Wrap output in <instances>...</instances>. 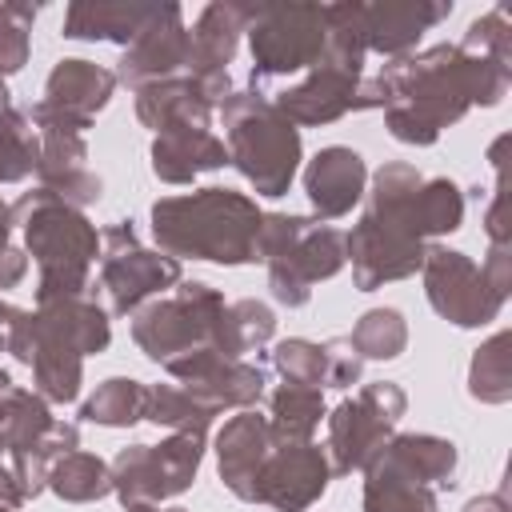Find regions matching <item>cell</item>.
<instances>
[{
    "label": "cell",
    "mask_w": 512,
    "mask_h": 512,
    "mask_svg": "<svg viewBox=\"0 0 512 512\" xmlns=\"http://www.w3.org/2000/svg\"><path fill=\"white\" fill-rule=\"evenodd\" d=\"M36 164H40V136L28 112L20 108L0 112V184H20L36 176Z\"/></svg>",
    "instance_id": "cell-34"
},
{
    "label": "cell",
    "mask_w": 512,
    "mask_h": 512,
    "mask_svg": "<svg viewBox=\"0 0 512 512\" xmlns=\"http://www.w3.org/2000/svg\"><path fill=\"white\" fill-rule=\"evenodd\" d=\"M224 308L228 300L212 284L180 280L172 296L152 300L140 312H132V340L160 368L192 352H204V348L224 352Z\"/></svg>",
    "instance_id": "cell-7"
},
{
    "label": "cell",
    "mask_w": 512,
    "mask_h": 512,
    "mask_svg": "<svg viewBox=\"0 0 512 512\" xmlns=\"http://www.w3.org/2000/svg\"><path fill=\"white\" fill-rule=\"evenodd\" d=\"M188 396H196L204 408H212L216 416L224 408H252L260 396H264V368L260 364H248V360H232L216 348H204V352H192L176 364L164 368Z\"/></svg>",
    "instance_id": "cell-15"
},
{
    "label": "cell",
    "mask_w": 512,
    "mask_h": 512,
    "mask_svg": "<svg viewBox=\"0 0 512 512\" xmlns=\"http://www.w3.org/2000/svg\"><path fill=\"white\" fill-rule=\"evenodd\" d=\"M12 204H4V196H0V248L4 244H12Z\"/></svg>",
    "instance_id": "cell-48"
},
{
    "label": "cell",
    "mask_w": 512,
    "mask_h": 512,
    "mask_svg": "<svg viewBox=\"0 0 512 512\" xmlns=\"http://www.w3.org/2000/svg\"><path fill=\"white\" fill-rule=\"evenodd\" d=\"M152 176L164 184H192L200 172L228 164V148L212 128H168L152 136Z\"/></svg>",
    "instance_id": "cell-23"
},
{
    "label": "cell",
    "mask_w": 512,
    "mask_h": 512,
    "mask_svg": "<svg viewBox=\"0 0 512 512\" xmlns=\"http://www.w3.org/2000/svg\"><path fill=\"white\" fill-rule=\"evenodd\" d=\"M12 228L24 240V256H32L40 272L36 304L84 296L92 288L88 272L100 256V232L80 208L36 184L12 204Z\"/></svg>",
    "instance_id": "cell-4"
},
{
    "label": "cell",
    "mask_w": 512,
    "mask_h": 512,
    "mask_svg": "<svg viewBox=\"0 0 512 512\" xmlns=\"http://www.w3.org/2000/svg\"><path fill=\"white\" fill-rule=\"evenodd\" d=\"M24 504V492L8 468V460H0V508H20Z\"/></svg>",
    "instance_id": "cell-46"
},
{
    "label": "cell",
    "mask_w": 512,
    "mask_h": 512,
    "mask_svg": "<svg viewBox=\"0 0 512 512\" xmlns=\"http://www.w3.org/2000/svg\"><path fill=\"white\" fill-rule=\"evenodd\" d=\"M144 400H148V384H140L132 376H108L84 400L80 416L88 424H104V428H132L136 420H144Z\"/></svg>",
    "instance_id": "cell-33"
},
{
    "label": "cell",
    "mask_w": 512,
    "mask_h": 512,
    "mask_svg": "<svg viewBox=\"0 0 512 512\" xmlns=\"http://www.w3.org/2000/svg\"><path fill=\"white\" fill-rule=\"evenodd\" d=\"M256 260L268 268L272 300L284 308H304L312 284L332 280L344 260V232L316 216L264 212L256 232Z\"/></svg>",
    "instance_id": "cell-6"
},
{
    "label": "cell",
    "mask_w": 512,
    "mask_h": 512,
    "mask_svg": "<svg viewBox=\"0 0 512 512\" xmlns=\"http://www.w3.org/2000/svg\"><path fill=\"white\" fill-rule=\"evenodd\" d=\"M8 308H12V304L0 300V348H4V320H8Z\"/></svg>",
    "instance_id": "cell-49"
},
{
    "label": "cell",
    "mask_w": 512,
    "mask_h": 512,
    "mask_svg": "<svg viewBox=\"0 0 512 512\" xmlns=\"http://www.w3.org/2000/svg\"><path fill=\"white\" fill-rule=\"evenodd\" d=\"M460 512H512V508H508L504 492H484V496H472Z\"/></svg>",
    "instance_id": "cell-47"
},
{
    "label": "cell",
    "mask_w": 512,
    "mask_h": 512,
    "mask_svg": "<svg viewBox=\"0 0 512 512\" xmlns=\"http://www.w3.org/2000/svg\"><path fill=\"white\" fill-rule=\"evenodd\" d=\"M328 416L324 392L312 384H276L268 396V424L280 440H312L320 420Z\"/></svg>",
    "instance_id": "cell-29"
},
{
    "label": "cell",
    "mask_w": 512,
    "mask_h": 512,
    "mask_svg": "<svg viewBox=\"0 0 512 512\" xmlns=\"http://www.w3.org/2000/svg\"><path fill=\"white\" fill-rule=\"evenodd\" d=\"M248 24V4H232V0H216L208 8H200L196 24L188 28V76H216L228 72L240 36Z\"/></svg>",
    "instance_id": "cell-24"
},
{
    "label": "cell",
    "mask_w": 512,
    "mask_h": 512,
    "mask_svg": "<svg viewBox=\"0 0 512 512\" xmlns=\"http://www.w3.org/2000/svg\"><path fill=\"white\" fill-rule=\"evenodd\" d=\"M24 276H28V256H24V248L4 244V248H0V292H4V288H16Z\"/></svg>",
    "instance_id": "cell-44"
},
{
    "label": "cell",
    "mask_w": 512,
    "mask_h": 512,
    "mask_svg": "<svg viewBox=\"0 0 512 512\" xmlns=\"http://www.w3.org/2000/svg\"><path fill=\"white\" fill-rule=\"evenodd\" d=\"M480 268H484L488 284H492L500 296H508V288H512V272H508V244H492V248H488V260H484Z\"/></svg>",
    "instance_id": "cell-43"
},
{
    "label": "cell",
    "mask_w": 512,
    "mask_h": 512,
    "mask_svg": "<svg viewBox=\"0 0 512 512\" xmlns=\"http://www.w3.org/2000/svg\"><path fill=\"white\" fill-rule=\"evenodd\" d=\"M216 112L228 164L256 188V196H284L300 168V128L260 88H232Z\"/></svg>",
    "instance_id": "cell-5"
},
{
    "label": "cell",
    "mask_w": 512,
    "mask_h": 512,
    "mask_svg": "<svg viewBox=\"0 0 512 512\" xmlns=\"http://www.w3.org/2000/svg\"><path fill=\"white\" fill-rule=\"evenodd\" d=\"M384 452L392 456V464L412 476L424 488H452L456 484V468H460V452L452 440L444 436H428V432H400L384 444Z\"/></svg>",
    "instance_id": "cell-27"
},
{
    "label": "cell",
    "mask_w": 512,
    "mask_h": 512,
    "mask_svg": "<svg viewBox=\"0 0 512 512\" xmlns=\"http://www.w3.org/2000/svg\"><path fill=\"white\" fill-rule=\"evenodd\" d=\"M4 352H12L20 364L32 368V392L44 396L48 404H72L84 384V356L56 336L36 312L28 308H8L4 320Z\"/></svg>",
    "instance_id": "cell-12"
},
{
    "label": "cell",
    "mask_w": 512,
    "mask_h": 512,
    "mask_svg": "<svg viewBox=\"0 0 512 512\" xmlns=\"http://www.w3.org/2000/svg\"><path fill=\"white\" fill-rule=\"evenodd\" d=\"M112 92H116V72L112 68L80 60V56H68V60H56V68L48 72L40 104L88 132L96 112L108 108Z\"/></svg>",
    "instance_id": "cell-19"
},
{
    "label": "cell",
    "mask_w": 512,
    "mask_h": 512,
    "mask_svg": "<svg viewBox=\"0 0 512 512\" xmlns=\"http://www.w3.org/2000/svg\"><path fill=\"white\" fill-rule=\"evenodd\" d=\"M252 88L272 76L308 72L324 52V4H248Z\"/></svg>",
    "instance_id": "cell-8"
},
{
    "label": "cell",
    "mask_w": 512,
    "mask_h": 512,
    "mask_svg": "<svg viewBox=\"0 0 512 512\" xmlns=\"http://www.w3.org/2000/svg\"><path fill=\"white\" fill-rule=\"evenodd\" d=\"M304 192H308V204L316 212V220H340L348 216L364 192H368V168H364V156L344 148V144H328L320 148L308 168H304Z\"/></svg>",
    "instance_id": "cell-20"
},
{
    "label": "cell",
    "mask_w": 512,
    "mask_h": 512,
    "mask_svg": "<svg viewBox=\"0 0 512 512\" xmlns=\"http://www.w3.org/2000/svg\"><path fill=\"white\" fill-rule=\"evenodd\" d=\"M328 444H324V456H328V468L332 476H352L360 472L396 432V424H388L376 408H368L360 396H348L340 400L328 416Z\"/></svg>",
    "instance_id": "cell-21"
},
{
    "label": "cell",
    "mask_w": 512,
    "mask_h": 512,
    "mask_svg": "<svg viewBox=\"0 0 512 512\" xmlns=\"http://www.w3.org/2000/svg\"><path fill=\"white\" fill-rule=\"evenodd\" d=\"M272 444H276L272 424L256 408H240L216 432V472H220V484L236 500L256 504V480H260V468H264Z\"/></svg>",
    "instance_id": "cell-18"
},
{
    "label": "cell",
    "mask_w": 512,
    "mask_h": 512,
    "mask_svg": "<svg viewBox=\"0 0 512 512\" xmlns=\"http://www.w3.org/2000/svg\"><path fill=\"white\" fill-rule=\"evenodd\" d=\"M36 316L56 332L64 336L80 356H96L112 344V320L108 312L96 304L92 288L84 296H64V300H48V304H36Z\"/></svg>",
    "instance_id": "cell-26"
},
{
    "label": "cell",
    "mask_w": 512,
    "mask_h": 512,
    "mask_svg": "<svg viewBox=\"0 0 512 512\" xmlns=\"http://www.w3.org/2000/svg\"><path fill=\"white\" fill-rule=\"evenodd\" d=\"M420 184V168L404 160H392L372 176V188L364 192L368 208L344 236V260L352 264V284L360 292H376L392 280L420 272L428 244L408 220V204Z\"/></svg>",
    "instance_id": "cell-2"
},
{
    "label": "cell",
    "mask_w": 512,
    "mask_h": 512,
    "mask_svg": "<svg viewBox=\"0 0 512 512\" xmlns=\"http://www.w3.org/2000/svg\"><path fill=\"white\" fill-rule=\"evenodd\" d=\"M500 216H504V196H500V184H496V196H492V204L484 212V232H488L492 244H508V228H504Z\"/></svg>",
    "instance_id": "cell-45"
},
{
    "label": "cell",
    "mask_w": 512,
    "mask_h": 512,
    "mask_svg": "<svg viewBox=\"0 0 512 512\" xmlns=\"http://www.w3.org/2000/svg\"><path fill=\"white\" fill-rule=\"evenodd\" d=\"M232 96V76H168L136 92V120L152 132L168 128H212V112Z\"/></svg>",
    "instance_id": "cell-13"
},
{
    "label": "cell",
    "mask_w": 512,
    "mask_h": 512,
    "mask_svg": "<svg viewBox=\"0 0 512 512\" xmlns=\"http://www.w3.org/2000/svg\"><path fill=\"white\" fill-rule=\"evenodd\" d=\"M272 336H276V312L264 300L244 296L224 308V352L232 360H244V352L264 348Z\"/></svg>",
    "instance_id": "cell-35"
},
{
    "label": "cell",
    "mask_w": 512,
    "mask_h": 512,
    "mask_svg": "<svg viewBox=\"0 0 512 512\" xmlns=\"http://www.w3.org/2000/svg\"><path fill=\"white\" fill-rule=\"evenodd\" d=\"M272 368L288 384H312L324 388V344H312L304 336H288L272 348Z\"/></svg>",
    "instance_id": "cell-39"
},
{
    "label": "cell",
    "mask_w": 512,
    "mask_h": 512,
    "mask_svg": "<svg viewBox=\"0 0 512 512\" xmlns=\"http://www.w3.org/2000/svg\"><path fill=\"white\" fill-rule=\"evenodd\" d=\"M512 332L488 336L468 364V396L480 404H508L512 400Z\"/></svg>",
    "instance_id": "cell-31"
},
{
    "label": "cell",
    "mask_w": 512,
    "mask_h": 512,
    "mask_svg": "<svg viewBox=\"0 0 512 512\" xmlns=\"http://www.w3.org/2000/svg\"><path fill=\"white\" fill-rule=\"evenodd\" d=\"M364 512H436V488L404 476L380 448L364 468Z\"/></svg>",
    "instance_id": "cell-28"
},
{
    "label": "cell",
    "mask_w": 512,
    "mask_h": 512,
    "mask_svg": "<svg viewBox=\"0 0 512 512\" xmlns=\"http://www.w3.org/2000/svg\"><path fill=\"white\" fill-rule=\"evenodd\" d=\"M328 480H332V468L320 444L276 436L256 480V504H268L276 512H304L328 492Z\"/></svg>",
    "instance_id": "cell-14"
},
{
    "label": "cell",
    "mask_w": 512,
    "mask_h": 512,
    "mask_svg": "<svg viewBox=\"0 0 512 512\" xmlns=\"http://www.w3.org/2000/svg\"><path fill=\"white\" fill-rule=\"evenodd\" d=\"M188 68V24L180 4H160L156 16L144 24V32L124 48L116 60V84H128L140 92L144 84L180 76Z\"/></svg>",
    "instance_id": "cell-17"
},
{
    "label": "cell",
    "mask_w": 512,
    "mask_h": 512,
    "mask_svg": "<svg viewBox=\"0 0 512 512\" xmlns=\"http://www.w3.org/2000/svg\"><path fill=\"white\" fill-rule=\"evenodd\" d=\"M464 52L472 56H488L496 64H512V20L504 8H492L484 16H476L460 40Z\"/></svg>",
    "instance_id": "cell-40"
},
{
    "label": "cell",
    "mask_w": 512,
    "mask_h": 512,
    "mask_svg": "<svg viewBox=\"0 0 512 512\" xmlns=\"http://www.w3.org/2000/svg\"><path fill=\"white\" fill-rule=\"evenodd\" d=\"M352 348L360 360H396L408 348V320L396 308H368L352 324Z\"/></svg>",
    "instance_id": "cell-37"
},
{
    "label": "cell",
    "mask_w": 512,
    "mask_h": 512,
    "mask_svg": "<svg viewBox=\"0 0 512 512\" xmlns=\"http://www.w3.org/2000/svg\"><path fill=\"white\" fill-rule=\"evenodd\" d=\"M264 212L252 196L232 188H192L184 196H164L152 204V240L172 260H208V264H252L256 232Z\"/></svg>",
    "instance_id": "cell-3"
},
{
    "label": "cell",
    "mask_w": 512,
    "mask_h": 512,
    "mask_svg": "<svg viewBox=\"0 0 512 512\" xmlns=\"http://www.w3.org/2000/svg\"><path fill=\"white\" fill-rule=\"evenodd\" d=\"M0 512H16V508H0Z\"/></svg>",
    "instance_id": "cell-50"
},
{
    "label": "cell",
    "mask_w": 512,
    "mask_h": 512,
    "mask_svg": "<svg viewBox=\"0 0 512 512\" xmlns=\"http://www.w3.org/2000/svg\"><path fill=\"white\" fill-rule=\"evenodd\" d=\"M408 220L416 228L420 240H432V236H444V232H456L460 220H464V192L456 180L448 176H436V180H424L408 204Z\"/></svg>",
    "instance_id": "cell-30"
},
{
    "label": "cell",
    "mask_w": 512,
    "mask_h": 512,
    "mask_svg": "<svg viewBox=\"0 0 512 512\" xmlns=\"http://www.w3.org/2000/svg\"><path fill=\"white\" fill-rule=\"evenodd\" d=\"M48 488L64 500V504H88L112 492V468L108 460H100L96 452H68L52 464L48 472Z\"/></svg>",
    "instance_id": "cell-32"
},
{
    "label": "cell",
    "mask_w": 512,
    "mask_h": 512,
    "mask_svg": "<svg viewBox=\"0 0 512 512\" xmlns=\"http://www.w3.org/2000/svg\"><path fill=\"white\" fill-rule=\"evenodd\" d=\"M204 460V432H172L160 444H128L112 456V492L120 504H164L192 488Z\"/></svg>",
    "instance_id": "cell-9"
},
{
    "label": "cell",
    "mask_w": 512,
    "mask_h": 512,
    "mask_svg": "<svg viewBox=\"0 0 512 512\" xmlns=\"http://www.w3.org/2000/svg\"><path fill=\"white\" fill-rule=\"evenodd\" d=\"M36 12V4H0V80L28 64Z\"/></svg>",
    "instance_id": "cell-38"
},
{
    "label": "cell",
    "mask_w": 512,
    "mask_h": 512,
    "mask_svg": "<svg viewBox=\"0 0 512 512\" xmlns=\"http://www.w3.org/2000/svg\"><path fill=\"white\" fill-rule=\"evenodd\" d=\"M420 276H424V296L436 308V316H444L456 328L492 324L500 316L504 300H508L488 284L484 268L468 252H456V248H444V244H432L424 252Z\"/></svg>",
    "instance_id": "cell-11"
},
{
    "label": "cell",
    "mask_w": 512,
    "mask_h": 512,
    "mask_svg": "<svg viewBox=\"0 0 512 512\" xmlns=\"http://www.w3.org/2000/svg\"><path fill=\"white\" fill-rule=\"evenodd\" d=\"M452 16V0H380L364 4V48L400 60L416 40Z\"/></svg>",
    "instance_id": "cell-22"
},
{
    "label": "cell",
    "mask_w": 512,
    "mask_h": 512,
    "mask_svg": "<svg viewBox=\"0 0 512 512\" xmlns=\"http://www.w3.org/2000/svg\"><path fill=\"white\" fill-rule=\"evenodd\" d=\"M360 368H364V360L348 336H332L324 344V384L328 388H352L360 380Z\"/></svg>",
    "instance_id": "cell-41"
},
{
    "label": "cell",
    "mask_w": 512,
    "mask_h": 512,
    "mask_svg": "<svg viewBox=\"0 0 512 512\" xmlns=\"http://www.w3.org/2000/svg\"><path fill=\"white\" fill-rule=\"evenodd\" d=\"M512 84V64L472 56L460 44H432L384 64L360 84L356 112L380 108L384 128L400 144L428 148L448 124H456L472 104H500Z\"/></svg>",
    "instance_id": "cell-1"
},
{
    "label": "cell",
    "mask_w": 512,
    "mask_h": 512,
    "mask_svg": "<svg viewBox=\"0 0 512 512\" xmlns=\"http://www.w3.org/2000/svg\"><path fill=\"white\" fill-rule=\"evenodd\" d=\"M160 4H124V0H96V4H68L64 12V36L68 40H112L132 44L144 24L156 16Z\"/></svg>",
    "instance_id": "cell-25"
},
{
    "label": "cell",
    "mask_w": 512,
    "mask_h": 512,
    "mask_svg": "<svg viewBox=\"0 0 512 512\" xmlns=\"http://www.w3.org/2000/svg\"><path fill=\"white\" fill-rule=\"evenodd\" d=\"M364 84V68L340 64L320 52V60L308 68V76L284 92L272 96V104L296 124V128H320L348 112H356V96Z\"/></svg>",
    "instance_id": "cell-16"
},
{
    "label": "cell",
    "mask_w": 512,
    "mask_h": 512,
    "mask_svg": "<svg viewBox=\"0 0 512 512\" xmlns=\"http://www.w3.org/2000/svg\"><path fill=\"white\" fill-rule=\"evenodd\" d=\"M144 420L156 428H172V432H208L216 412L204 408L196 396H188L180 384H148Z\"/></svg>",
    "instance_id": "cell-36"
},
{
    "label": "cell",
    "mask_w": 512,
    "mask_h": 512,
    "mask_svg": "<svg viewBox=\"0 0 512 512\" xmlns=\"http://www.w3.org/2000/svg\"><path fill=\"white\" fill-rule=\"evenodd\" d=\"M180 260L160 248H144L132 220H116L100 232V288L116 316L140 312L152 296L180 284Z\"/></svg>",
    "instance_id": "cell-10"
},
{
    "label": "cell",
    "mask_w": 512,
    "mask_h": 512,
    "mask_svg": "<svg viewBox=\"0 0 512 512\" xmlns=\"http://www.w3.org/2000/svg\"><path fill=\"white\" fill-rule=\"evenodd\" d=\"M356 396H360L368 408H376L388 424H396V420L408 412V396H404V388H400L396 380H372V384H364Z\"/></svg>",
    "instance_id": "cell-42"
}]
</instances>
